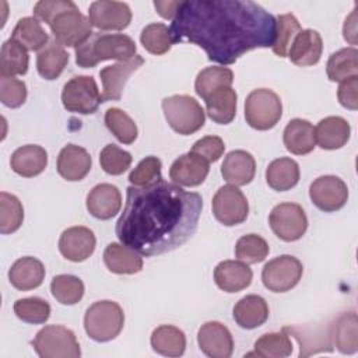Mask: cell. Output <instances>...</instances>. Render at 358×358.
I'll list each match as a JSON object with an SVG mask.
<instances>
[{
    "mask_svg": "<svg viewBox=\"0 0 358 358\" xmlns=\"http://www.w3.org/2000/svg\"><path fill=\"white\" fill-rule=\"evenodd\" d=\"M169 31L173 43L187 41L208 60L232 64L252 49L273 46L275 17L250 0H187Z\"/></svg>",
    "mask_w": 358,
    "mask_h": 358,
    "instance_id": "6da1fadb",
    "label": "cell"
},
{
    "mask_svg": "<svg viewBox=\"0 0 358 358\" xmlns=\"http://www.w3.org/2000/svg\"><path fill=\"white\" fill-rule=\"evenodd\" d=\"M203 199L162 178L147 186H130L116 222L120 243L150 257L187 242L197 229Z\"/></svg>",
    "mask_w": 358,
    "mask_h": 358,
    "instance_id": "7a4b0ae2",
    "label": "cell"
},
{
    "mask_svg": "<svg viewBox=\"0 0 358 358\" xmlns=\"http://www.w3.org/2000/svg\"><path fill=\"white\" fill-rule=\"evenodd\" d=\"M136 52L137 46L129 35L92 32L81 46L76 48V63L78 67L91 69L103 60H130Z\"/></svg>",
    "mask_w": 358,
    "mask_h": 358,
    "instance_id": "3957f363",
    "label": "cell"
},
{
    "mask_svg": "<svg viewBox=\"0 0 358 358\" xmlns=\"http://www.w3.org/2000/svg\"><path fill=\"white\" fill-rule=\"evenodd\" d=\"M124 324V313L113 301L94 302L85 312L84 329L90 338L105 343L116 338Z\"/></svg>",
    "mask_w": 358,
    "mask_h": 358,
    "instance_id": "277c9868",
    "label": "cell"
},
{
    "mask_svg": "<svg viewBox=\"0 0 358 358\" xmlns=\"http://www.w3.org/2000/svg\"><path fill=\"white\" fill-rule=\"evenodd\" d=\"M168 124L179 134L189 136L204 126L206 113L201 105L189 95H172L162 99Z\"/></svg>",
    "mask_w": 358,
    "mask_h": 358,
    "instance_id": "5b68a950",
    "label": "cell"
},
{
    "mask_svg": "<svg viewBox=\"0 0 358 358\" xmlns=\"http://www.w3.org/2000/svg\"><path fill=\"white\" fill-rule=\"evenodd\" d=\"M32 347L41 358H78L81 355L76 334L57 324L41 329L32 340Z\"/></svg>",
    "mask_w": 358,
    "mask_h": 358,
    "instance_id": "8992f818",
    "label": "cell"
},
{
    "mask_svg": "<svg viewBox=\"0 0 358 358\" xmlns=\"http://www.w3.org/2000/svg\"><path fill=\"white\" fill-rule=\"evenodd\" d=\"M282 115L280 96L268 88L253 90L245 101V119L256 130L273 129Z\"/></svg>",
    "mask_w": 358,
    "mask_h": 358,
    "instance_id": "52a82bcc",
    "label": "cell"
},
{
    "mask_svg": "<svg viewBox=\"0 0 358 358\" xmlns=\"http://www.w3.org/2000/svg\"><path fill=\"white\" fill-rule=\"evenodd\" d=\"M49 27L55 39L70 48L81 46L92 35L90 20L80 13L77 4L60 11L49 22Z\"/></svg>",
    "mask_w": 358,
    "mask_h": 358,
    "instance_id": "ba28073f",
    "label": "cell"
},
{
    "mask_svg": "<svg viewBox=\"0 0 358 358\" xmlns=\"http://www.w3.org/2000/svg\"><path fill=\"white\" fill-rule=\"evenodd\" d=\"M62 102L69 112L90 115L98 109L102 96L94 77L76 76L64 84Z\"/></svg>",
    "mask_w": 358,
    "mask_h": 358,
    "instance_id": "9c48e42d",
    "label": "cell"
},
{
    "mask_svg": "<svg viewBox=\"0 0 358 358\" xmlns=\"http://www.w3.org/2000/svg\"><path fill=\"white\" fill-rule=\"evenodd\" d=\"M302 273L303 266L296 257L281 255L264 264L262 281L268 291L287 292L299 282Z\"/></svg>",
    "mask_w": 358,
    "mask_h": 358,
    "instance_id": "30bf717a",
    "label": "cell"
},
{
    "mask_svg": "<svg viewBox=\"0 0 358 358\" xmlns=\"http://www.w3.org/2000/svg\"><path fill=\"white\" fill-rule=\"evenodd\" d=\"M268 224L277 238L284 242H294L302 238L308 228V218L303 208L296 203H280L273 207Z\"/></svg>",
    "mask_w": 358,
    "mask_h": 358,
    "instance_id": "8fae6325",
    "label": "cell"
},
{
    "mask_svg": "<svg viewBox=\"0 0 358 358\" xmlns=\"http://www.w3.org/2000/svg\"><path fill=\"white\" fill-rule=\"evenodd\" d=\"M213 214L225 227H234L248 218L249 204L236 186H221L213 197Z\"/></svg>",
    "mask_w": 358,
    "mask_h": 358,
    "instance_id": "7c38bea8",
    "label": "cell"
},
{
    "mask_svg": "<svg viewBox=\"0 0 358 358\" xmlns=\"http://www.w3.org/2000/svg\"><path fill=\"white\" fill-rule=\"evenodd\" d=\"M309 197L319 210L333 213L347 203L348 187L338 176L324 175L310 183Z\"/></svg>",
    "mask_w": 358,
    "mask_h": 358,
    "instance_id": "4fadbf2b",
    "label": "cell"
},
{
    "mask_svg": "<svg viewBox=\"0 0 358 358\" xmlns=\"http://www.w3.org/2000/svg\"><path fill=\"white\" fill-rule=\"evenodd\" d=\"M88 20L92 27L102 31H122L131 21V10L123 1L98 0L88 8Z\"/></svg>",
    "mask_w": 358,
    "mask_h": 358,
    "instance_id": "5bb4252c",
    "label": "cell"
},
{
    "mask_svg": "<svg viewBox=\"0 0 358 358\" xmlns=\"http://www.w3.org/2000/svg\"><path fill=\"white\" fill-rule=\"evenodd\" d=\"M144 63V59L140 55H136L130 60L117 62L112 66H106L99 71L103 91L101 94L102 102L106 101H119L129 77L138 70Z\"/></svg>",
    "mask_w": 358,
    "mask_h": 358,
    "instance_id": "9a60e30c",
    "label": "cell"
},
{
    "mask_svg": "<svg viewBox=\"0 0 358 358\" xmlns=\"http://www.w3.org/2000/svg\"><path fill=\"white\" fill-rule=\"evenodd\" d=\"M197 343L201 352L210 358H229L234 351L231 331L215 320L201 324L197 333Z\"/></svg>",
    "mask_w": 358,
    "mask_h": 358,
    "instance_id": "2e32d148",
    "label": "cell"
},
{
    "mask_svg": "<svg viewBox=\"0 0 358 358\" xmlns=\"http://www.w3.org/2000/svg\"><path fill=\"white\" fill-rule=\"evenodd\" d=\"M95 235L87 227H71L62 232L59 239V250L70 262H84L95 250Z\"/></svg>",
    "mask_w": 358,
    "mask_h": 358,
    "instance_id": "e0dca14e",
    "label": "cell"
},
{
    "mask_svg": "<svg viewBox=\"0 0 358 358\" xmlns=\"http://www.w3.org/2000/svg\"><path fill=\"white\" fill-rule=\"evenodd\" d=\"M210 172V162L196 152H186L176 158L169 169V178L179 186H199Z\"/></svg>",
    "mask_w": 358,
    "mask_h": 358,
    "instance_id": "ac0fdd59",
    "label": "cell"
},
{
    "mask_svg": "<svg viewBox=\"0 0 358 358\" xmlns=\"http://www.w3.org/2000/svg\"><path fill=\"white\" fill-rule=\"evenodd\" d=\"M287 333L292 334L299 343V357H309L317 352H331L333 341L330 324L315 326H288L284 327Z\"/></svg>",
    "mask_w": 358,
    "mask_h": 358,
    "instance_id": "d6986e66",
    "label": "cell"
},
{
    "mask_svg": "<svg viewBox=\"0 0 358 358\" xmlns=\"http://www.w3.org/2000/svg\"><path fill=\"white\" fill-rule=\"evenodd\" d=\"M120 207V192L110 183H99L94 186L87 196V210L98 220H109L115 217Z\"/></svg>",
    "mask_w": 358,
    "mask_h": 358,
    "instance_id": "ffe728a7",
    "label": "cell"
},
{
    "mask_svg": "<svg viewBox=\"0 0 358 358\" xmlns=\"http://www.w3.org/2000/svg\"><path fill=\"white\" fill-rule=\"evenodd\" d=\"M253 273L250 267L241 260H224L214 268V281L225 292H239L252 282Z\"/></svg>",
    "mask_w": 358,
    "mask_h": 358,
    "instance_id": "44dd1931",
    "label": "cell"
},
{
    "mask_svg": "<svg viewBox=\"0 0 358 358\" xmlns=\"http://www.w3.org/2000/svg\"><path fill=\"white\" fill-rule=\"evenodd\" d=\"M323 52L322 36L315 29H301L294 38L288 57L289 60L301 67L313 66L320 60Z\"/></svg>",
    "mask_w": 358,
    "mask_h": 358,
    "instance_id": "7402d4cb",
    "label": "cell"
},
{
    "mask_svg": "<svg viewBox=\"0 0 358 358\" xmlns=\"http://www.w3.org/2000/svg\"><path fill=\"white\" fill-rule=\"evenodd\" d=\"M91 155L88 151L76 144H67L57 157L59 175L70 182L81 180L91 171Z\"/></svg>",
    "mask_w": 358,
    "mask_h": 358,
    "instance_id": "603a6c76",
    "label": "cell"
},
{
    "mask_svg": "<svg viewBox=\"0 0 358 358\" xmlns=\"http://www.w3.org/2000/svg\"><path fill=\"white\" fill-rule=\"evenodd\" d=\"M256 172V162L250 152L245 150H234L227 154L221 165L224 180L234 186H243L252 182Z\"/></svg>",
    "mask_w": 358,
    "mask_h": 358,
    "instance_id": "cb8c5ba5",
    "label": "cell"
},
{
    "mask_svg": "<svg viewBox=\"0 0 358 358\" xmlns=\"http://www.w3.org/2000/svg\"><path fill=\"white\" fill-rule=\"evenodd\" d=\"M45 278V267L36 257L25 256L13 263L8 270V280L11 285L20 291H29L38 288Z\"/></svg>",
    "mask_w": 358,
    "mask_h": 358,
    "instance_id": "d4e9b609",
    "label": "cell"
},
{
    "mask_svg": "<svg viewBox=\"0 0 358 358\" xmlns=\"http://www.w3.org/2000/svg\"><path fill=\"white\" fill-rule=\"evenodd\" d=\"M11 169L24 176L32 178L42 173L48 165V152L43 147L28 144L17 148L10 158Z\"/></svg>",
    "mask_w": 358,
    "mask_h": 358,
    "instance_id": "484cf974",
    "label": "cell"
},
{
    "mask_svg": "<svg viewBox=\"0 0 358 358\" xmlns=\"http://www.w3.org/2000/svg\"><path fill=\"white\" fill-rule=\"evenodd\" d=\"M351 127L341 116H327L315 127V140L323 150H337L347 144Z\"/></svg>",
    "mask_w": 358,
    "mask_h": 358,
    "instance_id": "4316f807",
    "label": "cell"
},
{
    "mask_svg": "<svg viewBox=\"0 0 358 358\" xmlns=\"http://www.w3.org/2000/svg\"><path fill=\"white\" fill-rule=\"evenodd\" d=\"M285 148L295 155H305L316 147L315 127L309 120L292 119L284 129L282 134Z\"/></svg>",
    "mask_w": 358,
    "mask_h": 358,
    "instance_id": "83f0119b",
    "label": "cell"
},
{
    "mask_svg": "<svg viewBox=\"0 0 358 358\" xmlns=\"http://www.w3.org/2000/svg\"><path fill=\"white\" fill-rule=\"evenodd\" d=\"M103 262L109 271L115 274H136L143 268L141 255L134 249L112 242L105 248Z\"/></svg>",
    "mask_w": 358,
    "mask_h": 358,
    "instance_id": "f1b7e54d",
    "label": "cell"
},
{
    "mask_svg": "<svg viewBox=\"0 0 358 358\" xmlns=\"http://www.w3.org/2000/svg\"><path fill=\"white\" fill-rule=\"evenodd\" d=\"M234 319L242 329H256L268 317V305L260 295H246L234 306Z\"/></svg>",
    "mask_w": 358,
    "mask_h": 358,
    "instance_id": "f546056e",
    "label": "cell"
},
{
    "mask_svg": "<svg viewBox=\"0 0 358 358\" xmlns=\"http://www.w3.org/2000/svg\"><path fill=\"white\" fill-rule=\"evenodd\" d=\"M333 345L341 354H355L358 350V319L355 312L340 315L330 324Z\"/></svg>",
    "mask_w": 358,
    "mask_h": 358,
    "instance_id": "4dcf8cb0",
    "label": "cell"
},
{
    "mask_svg": "<svg viewBox=\"0 0 358 358\" xmlns=\"http://www.w3.org/2000/svg\"><path fill=\"white\" fill-rule=\"evenodd\" d=\"M69 63V53L64 46L56 39L48 42L45 48L38 52L36 70L45 80H56Z\"/></svg>",
    "mask_w": 358,
    "mask_h": 358,
    "instance_id": "1f68e13d",
    "label": "cell"
},
{
    "mask_svg": "<svg viewBox=\"0 0 358 358\" xmlns=\"http://www.w3.org/2000/svg\"><path fill=\"white\" fill-rule=\"evenodd\" d=\"M208 117L218 124H228L236 115L238 95L231 87H222L208 95L206 99Z\"/></svg>",
    "mask_w": 358,
    "mask_h": 358,
    "instance_id": "d6a6232c",
    "label": "cell"
},
{
    "mask_svg": "<svg viewBox=\"0 0 358 358\" xmlns=\"http://www.w3.org/2000/svg\"><path fill=\"white\" fill-rule=\"evenodd\" d=\"M266 180L273 190H289L299 182V165L292 158H277L268 164Z\"/></svg>",
    "mask_w": 358,
    "mask_h": 358,
    "instance_id": "836d02e7",
    "label": "cell"
},
{
    "mask_svg": "<svg viewBox=\"0 0 358 358\" xmlns=\"http://www.w3.org/2000/svg\"><path fill=\"white\" fill-rule=\"evenodd\" d=\"M151 347L161 355L180 357L186 348V336L179 327L162 324L154 329L151 334Z\"/></svg>",
    "mask_w": 358,
    "mask_h": 358,
    "instance_id": "e575fe53",
    "label": "cell"
},
{
    "mask_svg": "<svg viewBox=\"0 0 358 358\" xmlns=\"http://www.w3.org/2000/svg\"><path fill=\"white\" fill-rule=\"evenodd\" d=\"M11 39L17 41L27 50H41L49 42V35L35 17L20 18L13 29Z\"/></svg>",
    "mask_w": 358,
    "mask_h": 358,
    "instance_id": "d590c367",
    "label": "cell"
},
{
    "mask_svg": "<svg viewBox=\"0 0 358 358\" xmlns=\"http://www.w3.org/2000/svg\"><path fill=\"white\" fill-rule=\"evenodd\" d=\"M329 80L343 83L351 77H358V50L355 48H343L334 52L326 66Z\"/></svg>",
    "mask_w": 358,
    "mask_h": 358,
    "instance_id": "8d00e7d4",
    "label": "cell"
},
{
    "mask_svg": "<svg viewBox=\"0 0 358 358\" xmlns=\"http://www.w3.org/2000/svg\"><path fill=\"white\" fill-rule=\"evenodd\" d=\"M28 52L14 39H8L1 45L0 52V74L3 77L24 76L28 71Z\"/></svg>",
    "mask_w": 358,
    "mask_h": 358,
    "instance_id": "74e56055",
    "label": "cell"
},
{
    "mask_svg": "<svg viewBox=\"0 0 358 358\" xmlns=\"http://www.w3.org/2000/svg\"><path fill=\"white\" fill-rule=\"evenodd\" d=\"M234 81V73L228 67L213 66L203 69L194 81V90L199 96L206 99L214 91L222 87H231Z\"/></svg>",
    "mask_w": 358,
    "mask_h": 358,
    "instance_id": "f35d334b",
    "label": "cell"
},
{
    "mask_svg": "<svg viewBox=\"0 0 358 358\" xmlns=\"http://www.w3.org/2000/svg\"><path fill=\"white\" fill-rule=\"evenodd\" d=\"M292 354V343L285 330L280 333H266L255 343V351L248 355L262 358H285Z\"/></svg>",
    "mask_w": 358,
    "mask_h": 358,
    "instance_id": "ab89813d",
    "label": "cell"
},
{
    "mask_svg": "<svg viewBox=\"0 0 358 358\" xmlns=\"http://www.w3.org/2000/svg\"><path fill=\"white\" fill-rule=\"evenodd\" d=\"M53 298L62 305H76L84 295L83 281L71 274H59L50 282Z\"/></svg>",
    "mask_w": 358,
    "mask_h": 358,
    "instance_id": "60d3db41",
    "label": "cell"
},
{
    "mask_svg": "<svg viewBox=\"0 0 358 358\" xmlns=\"http://www.w3.org/2000/svg\"><path fill=\"white\" fill-rule=\"evenodd\" d=\"M105 124L123 144H131L137 138V126L134 120L119 108H109L105 112Z\"/></svg>",
    "mask_w": 358,
    "mask_h": 358,
    "instance_id": "b9f144b4",
    "label": "cell"
},
{
    "mask_svg": "<svg viewBox=\"0 0 358 358\" xmlns=\"http://www.w3.org/2000/svg\"><path fill=\"white\" fill-rule=\"evenodd\" d=\"M299 31L301 25L294 14L288 13L278 15L275 18V41L271 46L273 52L280 57L288 56L289 46Z\"/></svg>",
    "mask_w": 358,
    "mask_h": 358,
    "instance_id": "7bdbcfd3",
    "label": "cell"
},
{
    "mask_svg": "<svg viewBox=\"0 0 358 358\" xmlns=\"http://www.w3.org/2000/svg\"><path fill=\"white\" fill-rule=\"evenodd\" d=\"M24 221L21 201L7 192L0 193V232L3 235L15 232Z\"/></svg>",
    "mask_w": 358,
    "mask_h": 358,
    "instance_id": "ee69618b",
    "label": "cell"
},
{
    "mask_svg": "<svg viewBox=\"0 0 358 358\" xmlns=\"http://www.w3.org/2000/svg\"><path fill=\"white\" fill-rule=\"evenodd\" d=\"M140 42L144 49L152 55H164L173 45L169 28L162 22H152L143 28Z\"/></svg>",
    "mask_w": 358,
    "mask_h": 358,
    "instance_id": "f6af8a7d",
    "label": "cell"
},
{
    "mask_svg": "<svg viewBox=\"0 0 358 358\" xmlns=\"http://www.w3.org/2000/svg\"><path fill=\"white\" fill-rule=\"evenodd\" d=\"M268 243L260 235L248 234L238 239L235 245V256L246 264L263 262L268 255Z\"/></svg>",
    "mask_w": 358,
    "mask_h": 358,
    "instance_id": "bcb514c9",
    "label": "cell"
},
{
    "mask_svg": "<svg viewBox=\"0 0 358 358\" xmlns=\"http://www.w3.org/2000/svg\"><path fill=\"white\" fill-rule=\"evenodd\" d=\"M14 313L18 319L32 324H42L50 316V305L38 296L22 298L15 301Z\"/></svg>",
    "mask_w": 358,
    "mask_h": 358,
    "instance_id": "7dc6e473",
    "label": "cell"
},
{
    "mask_svg": "<svg viewBox=\"0 0 358 358\" xmlns=\"http://www.w3.org/2000/svg\"><path fill=\"white\" fill-rule=\"evenodd\" d=\"M131 154L115 144H108L99 154L101 168L109 175H122L130 168Z\"/></svg>",
    "mask_w": 358,
    "mask_h": 358,
    "instance_id": "c3c4849f",
    "label": "cell"
},
{
    "mask_svg": "<svg viewBox=\"0 0 358 358\" xmlns=\"http://www.w3.org/2000/svg\"><path fill=\"white\" fill-rule=\"evenodd\" d=\"M161 161L157 157H145L130 172L129 182L133 186H147L161 179Z\"/></svg>",
    "mask_w": 358,
    "mask_h": 358,
    "instance_id": "681fc988",
    "label": "cell"
},
{
    "mask_svg": "<svg viewBox=\"0 0 358 358\" xmlns=\"http://www.w3.org/2000/svg\"><path fill=\"white\" fill-rule=\"evenodd\" d=\"M27 99V85L14 77H0V101L7 108H18Z\"/></svg>",
    "mask_w": 358,
    "mask_h": 358,
    "instance_id": "f907efd6",
    "label": "cell"
},
{
    "mask_svg": "<svg viewBox=\"0 0 358 358\" xmlns=\"http://www.w3.org/2000/svg\"><path fill=\"white\" fill-rule=\"evenodd\" d=\"M190 151L199 154L208 162H215L222 157L225 151V144L222 138L218 136H206L197 140Z\"/></svg>",
    "mask_w": 358,
    "mask_h": 358,
    "instance_id": "816d5d0a",
    "label": "cell"
},
{
    "mask_svg": "<svg viewBox=\"0 0 358 358\" xmlns=\"http://www.w3.org/2000/svg\"><path fill=\"white\" fill-rule=\"evenodd\" d=\"M74 4L76 3L71 0H41L34 6V15L49 25L60 11L70 8Z\"/></svg>",
    "mask_w": 358,
    "mask_h": 358,
    "instance_id": "f5cc1de1",
    "label": "cell"
},
{
    "mask_svg": "<svg viewBox=\"0 0 358 358\" xmlns=\"http://www.w3.org/2000/svg\"><path fill=\"white\" fill-rule=\"evenodd\" d=\"M338 102L351 110H357L358 108V77H351L343 83H340L337 91Z\"/></svg>",
    "mask_w": 358,
    "mask_h": 358,
    "instance_id": "db71d44e",
    "label": "cell"
},
{
    "mask_svg": "<svg viewBox=\"0 0 358 358\" xmlns=\"http://www.w3.org/2000/svg\"><path fill=\"white\" fill-rule=\"evenodd\" d=\"M182 1H178V0H168V1H161V0H155L154 1V7L155 10L158 11V14L165 18V20H173L179 7H180Z\"/></svg>",
    "mask_w": 358,
    "mask_h": 358,
    "instance_id": "11a10c76",
    "label": "cell"
},
{
    "mask_svg": "<svg viewBox=\"0 0 358 358\" xmlns=\"http://www.w3.org/2000/svg\"><path fill=\"white\" fill-rule=\"evenodd\" d=\"M357 10L354 8L352 13L345 18L344 27H343V34L344 39L348 41L351 45H357Z\"/></svg>",
    "mask_w": 358,
    "mask_h": 358,
    "instance_id": "9f6ffc18",
    "label": "cell"
}]
</instances>
